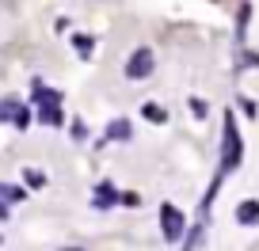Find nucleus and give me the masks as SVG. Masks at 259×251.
Wrapping results in <instances>:
<instances>
[{
    "instance_id": "39448f33",
    "label": "nucleus",
    "mask_w": 259,
    "mask_h": 251,
    "mask_svg": "<svg viewBox=\"0 0 259 251\" xmlns=\"http://www.w3.org/2000/svg\"><path fill=\"white\" fill-rule=\"evenodd\" d=\"M118 202V190H114L111 183H99L96 186V198H92V206H96V210H107V206H114Z\"/></svg>"
},
{
    "instance_id": "ddd939ff",
    "label": "nucleus",
    "mask_w": 259,
    "mask_h": 251,
    "mask_svg": "<svg viewBox=\"0 0 259 251\" xmlns=\"http://www.w3.org/2000/svg\"><path fill=\"white\" fill-rule=\"evenodd\" d=\"M4 213H8V210H4V202H0V217H4Z\"/></svg>"
},
{
    "instance_id": "7ed1b4c3",
    "label": "nucleus",
    "mask_w": 259,
    "mask_h": 251,
    "mask_svg": "<svg viewBox=\"0 0 259 251\" xmlns=\"http://www.w3.org/2000/svg\"><path fill=\"white\" fill-rule=\"evenodd\" d=\"M153 65H156V57H153V49H134L130 54V61H126V76L130 80H145L149 73H153Z\"/></svg>"
},
{
    "instance_id": "f03ea898",
    "label": "nucleus",
    "mask_w": 259,
    "mask_h": 251,
    "mask_svg": "<svg viewBox=\"0 0 259 251\" xmlns=\"http://www.w3.org/2000/svg\"><path fill=\"white\" fill-rule=\"evenodd\" d=\"M236 164H240V133H236L233 114H229V118H225V148H221V175L233 171Z\"/></svg>"
},
{
    "instance_id": "f8f14e48",
    "label": "nucleus",
    "mask_w": 259,
    "mask_h": 251,
    "mask_svg": "<svg viewBox=\"0 0 259 251\" xmlns=\"http://www.w3.org/2000/svg\"><path fill=\"white\" fill-rule=\"evenodd\" d=\"M73 137H76V141L88 137V126H84V122H73Z\"/></svg>"
},
{
    "instance_id": "f257e3e1",
    "label": "nucleus",
    "mask_w": 259,
    "mask_h": 251,
    "mask_svg": "<svg viewBox=\"0 0 259 251\" xmlns=\"http://www.w3.org/2000/svg\"><path fill=\"white\" fill-rule=\"evenodd\" d=\"M34 99H38V122L42 126H61V91H46L42 84H34Z\"/></svg>"
},
{
    "instance_id": "423d86ee",
    "label": "nucleus",
    "mask_w": 259,
    "mask_h": 251,
    "mask_svg": "<svg viewBox=\"0 0 259 251\" xmlns=\"http://www.w3.org/2000/svg\"><path fill=\"white\" fill-rule=\"evenodd\" d=\"M130 122L126 118H118V122H111V126H107V141H130Z\"/></svg>"
},
{
    "instance_id": "0eeeda50",
    "label": "nucleus",
    "mask_w": 259,
    "mask_h": 251,
    "mask_svg": "<svg viewBox=\"0 0 259 251\" xmlns=\"http://www.w3.org/2000/svg\"><path fill=\"white\" fill-rule=\"evenodd\" d=\"M236 221H240V225H255L259 221V202H244L240 210H236Z\"/></svg>"
},
{
    "instance_id": "1a4fd4ad",
    "label": "nucleus",
    "mask_w": 259,
    "mask_h": 251,
    "mask_svg": "<svg viewBox=\"0 0 259 251\" xmlns=\"http://www.w3.org/2000/svg\"><path fill=\"white\" fill-rule=\"evenodd\" d=\"M27 190L23 186H8V183H0V202H23Z\"/></svg>"
},
{
    "instance_id": "6e6552de",
    "label": "nucleus",
    "mask_w": 259,
    "mask_h": 251,
    "mask_svg": "<svg viewBox=\"0 0 259 251\" xmlns=\"http://www.w3.org/2000/svg\"><path fill=\"white\" fill-rule=\"evenodd\" d=\"M19 111H23V103H19V99H4V103H0V122H16Z\"/></svg>"
},
{
    "instance_id": "9d476101",
    "label": "nucleus",
    "mask_w": 259,
    "mask_h": 251,
    "mask_svg": "<svg viewBox=\"0 0 259 251\" xmlns=\"http://www.w3.org/2000/svg\"><path fill=\"white\" fill-rule=\"evenodd\" d=\"M73 46H76V54H80V57H92V46H96V42H92V34H76Z\"/></svg>"
},
{
    "instance_id": "9b49d317",
    "label": "nucleus",
    "mask_w": 259,
    "mask_h": 251,
    "mask_svg": "<svg viewBox=\"0 0 259 251\" xmlns=\"http://www.w3.org/2000/svg\"><path fill=\"white\" fill-rule=\"evenodd\" d=\"M141 114H145L149 122H164V118H168V114H164V107H156V103H145V107H141Z\"/></svg>"
},
{
    "instance_id": "20e7f679",
    "label": "nucleus",
    "mask_w": 259,
    "mask_h": 251,
    "mask_svg": "<svg viewBox=\"0 0 259 251\" xmlns=\"http://www.w3.org/2000/svg\"><path fill=\"white\" fill-rule=\"evenodd\" d=\"M160 232H164V240H179L183 236V213L176 206H160Z\"/></svg>"
}]
</instances>
